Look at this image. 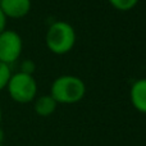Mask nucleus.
<instances>
[{
	"label": "nucleus",
	"mask_w": 146,
	"mask_h": 146,
	"mask_svg": "<svg viewBox=\"0 0 146 146\" xmlns=\"http://www.w3.org/2000/svg\"><path fill=\"white\" fill-rule=\"evenodd\" d=\"M108 1L114 9L119 12H128L139 4V0H108Z\"/></svg>",
	"instance_id": "nucleus-8"
},
{
	"label": "nucleus",
	"mask_w": 146,
	"mask_h": 146,
	"mask_svg": "<svg viewBox=\"0 0 146 146\" xmlns=\"http://www.w3.org/2000/svg\"><path fill=\"white\" fill-rule=\"evenodd\" d=\"M129 99L137 111L146 114V78H140L132 83Z\"/></svg>",
	"instance_id": "nucleus-6"
},
{
	"label": "nucleus",
	"mask_w": 146,
	"mask_h": 146,
	"mask_svg": "<svg viewBox=\"0 0 146 146\" xmlns=\"http://www.w3.org/2000/svg\"><path fill=\"white\" fill-rule=\"evenodd\" d=\"M35 71V63L32 60H25L21 66V72L28 73V74H32Z\"/></svg>",
	"instance_id": "nucleus-10"
},
{
	"label": "nucleus",
	"mask_w": 146,
	"mask_h": 146,
	"mask_svg": "<svg viewBox=\"0 0 146 146\" xmlns=\"http://www.w3.org/2000/svg\"><path fill=\"white\" fill-rule=\"evenodd\" d=\"M77 35L72 25L64 21L54 22L46 31L45 42L48 49L53 54L64 55L74 48Z\"/></svg>",
	"instance_id": "nucleus-2"
},
{
	"label": "nucleus",
	"mask_w": 146,
	"mask_h": 146,
	"mask_svg": "<svg viewBox=\"0 0 146 146\" xmlns=\"http://www.w3.org/2000/svg\"><path fill=\"white\" fill-rule=\"evenodd\" d=\"M4 139H5V135L4 131L0 128V146H4Z\"/></svg>",
	"instance_id": "nucleus-12"
},
{
	"label": "nucleus",
	"mask_w": 146,
	"mask_h": 146,
	"mask_svg": "<svg viewBox=\"0 0 146 146\" xmlns=\"http://www.w3.org/2000/svg\"><path fill=\"white\" fill-rule=\"evenodd\" d=\"M10 76H12L10 66L0 62V91L7 88V85H8V82H9Z\"/></svg>",
	"instance_id": "nucleus-9"
},
{
	"label": "nucleus",
	"mask_w": 146,
	"mask_h": 146,
	"mask_svg": "<svg viewBox=\"0 0 146 146\" xmlns=\"http://www.w3.org/2000/svg\"><path fill=\"white\" fill-rule=\"evenodd\" d=\"M7 19L8 18L4 15V13L1 12V9H0V33L3 32V31L7 30Z\"/></svg>",
	"instance_id": "nucleus-11"
},
{
	"label": "nucleus",
	"mask_w": 146,
	"mask_h": 146,
	"mask_svg": "<svg viewBox=\"0 0 146 146\" xmlns=\"http://www.w3.org/2000/svg\"><path fill=\"white\" fill-rule=\"evenodd\" d=\"M56 105H58V103L54 100L51 95H42L35 100L33 109H35L37 115L49 117L56 110Z\"/></svg>",
	"instance_id": "nucleus-7"
},
{
	"label": "nucleus",
	"mask_w": 146,
	"mask_h": 146,
	"mask_svg": "<svg viewBox=\"0 0 146 146\" xmlns=\"http://www.w3.org/2000/svg\"><path fill=\"white\" fill-rule=\"evenodd\" d=\"M23 41L18 32L5 30L0 33V62L10 66L22 54Z\"/></svg>",
	"instance_id": "nucleus-4"
},
{
	"label": "nucleus",
	"mask_w": 146,
	"mask_h": 146,
	"mask_svg": "<svg viewBox=\"0 0 146 146\" xmlns=\"http://www.w3.org/2000/svg\"><path fill=\"white\" fill-rule=\"evenodd\" d=\"M31 0H0V9L7 18L21 19L30 13Z\"/></svg>",
	"instance_id": "nucleus-5"
},
{
	"label": "nucleus",
	"mask_w": 146,
	"mask_h": 146,
	"mask_svg": "<svg viewBox=\"0 0 146 146\" xmlns=\"http://www.w3.org/2000/svg\"><path fill=\"white\" fill-rule=\"evenodd\" d=\"M7 90L12 100L19 104H28L36 99L37 82L32 74L25 72H17L10 76Z\"/></svg>",
	"instance_id": "nucleus-3"
},
{
	"label": "nucleus",
	"mask_w": 146,
	"mask_h": 146,
	"mask_svg": "<svg viewBox=\"0 0 146 146\" xmlns=\"http://www.w3.org/2000/svg\"><path fill=\"white\" fill-rule=\"evenodd\" d=\"M1 119H3V111H1V108H0V124H1Z\"/></svg>",
	"instance_id": "nucleus-13"
},
{
	"label": "nucleus",
	"mask_w": 146,
	"mask_h": 146,
	"mask_svg": "<svg viewBox=\"0 0 146 146\" xmlns=\"http://www.w3.org/2000/svg\"><path fill=\"white\" fill-rule=\"evenodd\" d=\"M50 95L58 104H76L86 95V85L80 77L64 74L51 83Z\"/></svg>",
	"instance_id": "nucleus-1"
}]
</instances>
